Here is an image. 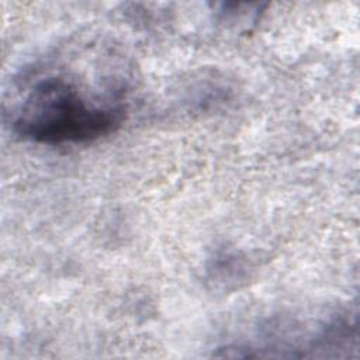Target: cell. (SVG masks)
Segmentation results:
<instances>
[{
    "mask_svg": "<svg viewBox=\"0 0 360 360\" xmlns=\"http://www.w3.org/2000/svg\"><path fill=\"white\" fill-rule=\"evenodd\" d=\"M124 117L121 97L90 96L76 80L49 75L25 91L11 127L21 138L37 143H86L115 132Z\"/></svg>",
    "mask_w": 360,
    "mask_h": 360,
    "instance_id": "cell-1",
    "label": "cell"
}]
</instances>
